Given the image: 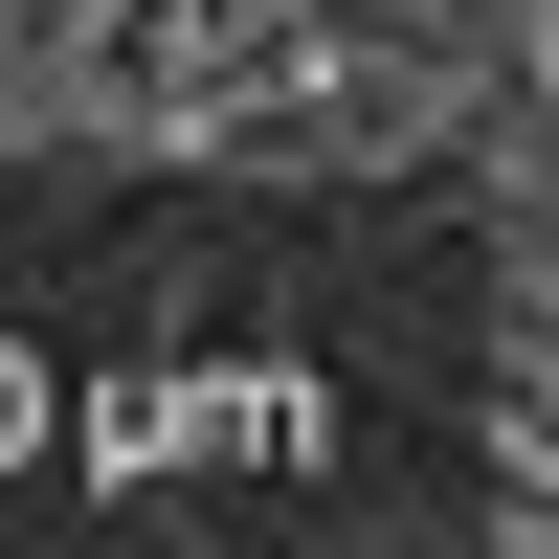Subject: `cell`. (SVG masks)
I'll list each match as a JSON object with an SVG mask.
<instances>
[{
	"mask_svg": "<svg viewBox=\"0 0 559 559\" xmlns=\"http://www.w3.org/2000/svg\"><path fill=\"white\" fill-rule=\"evenodd\" d=\"M515 448H537V515H559V292H515Z\"/></svg>",
	"mask_w": 559,
	"mask_h": 559,
	"instance_id": "1",
	"label": "cell"
}]
</instances>
